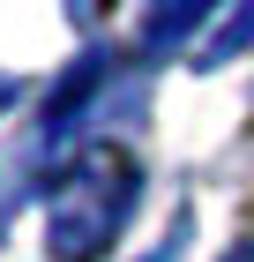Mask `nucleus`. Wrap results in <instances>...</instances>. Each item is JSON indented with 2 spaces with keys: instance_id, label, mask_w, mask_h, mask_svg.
Wrapping results in <instances>:
<instances>
[{
  "instance_id": "f03ea898",
  "label": "nucleus",
  "mask_w": 254,
  "mask_h": 262,
  "mask_svg": "<svg viewBox=\"0 0 254 262\" xmlns=\"http://www.w3.org/2000/svg\"><path fill=\"white\" fill-rule=\"evenodd\" d=\"M232 262H254V255H232Z\"/></svg>"
},
{
  "instance_id": "f257e3e1",
  "label": "nucleus",
  "mask_w": 254,
  "mask_h": 262,
  "mask_svg": "<svg viewBox=\"0 0 254 262\" xmlns=\"http://www.w3.org/2000/svg\"><path fill=\"white\" fill-rule=\"evenodd\" d=\"M120 202H127V158H120V150H98V158L82 165V180L67 172V187H60V202H53L60 255H98L105 232L120 225Z\"/></svg>"
}]
</instances>
